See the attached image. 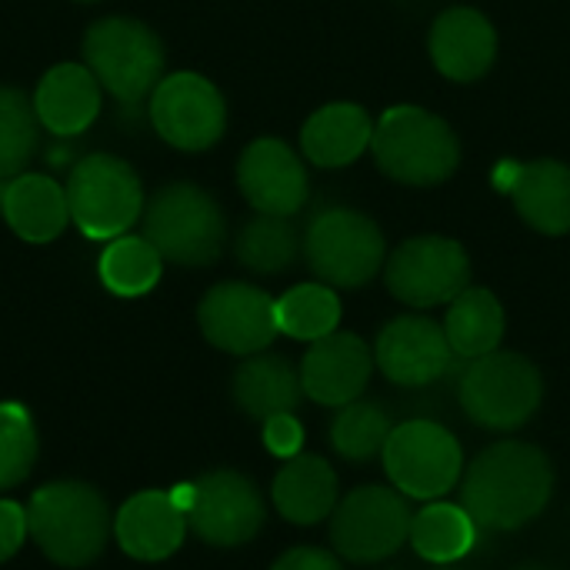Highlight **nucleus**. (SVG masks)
I'll list each match as a JSON object with an SVG mask.
<instances>
[{
    "label": "nucleus",
    "instance_id": "21",
    "mask_svg": "<svg viewBox=\"0 0 570 570\" xmlns=\"http://www.w3.org/2000/svg\"><path fill=\"white\" fill-rule=\"evenodd\" d=\"M33 110L40 117V127H47L53 137L70 140L97 120L100 83L87 70V63H57L40 77L33 90Z\"/></svg>",
    "mask_w": 570,
    "mask_h": 570
},
{
    "label": "nucleus",
    "instance_id": "10",
    "mask_svg": "<svg viewBox=\"0 0 570 570\" xmlns=\"http://www.w3.org/2000/svg\"><path fill=\"white\" fill-rule=\"evenodd\" d=\"M381 458L391 484L411 501H441L464 474L458 438L434 421L397 424Z\"/></svg>",
    "mask_w": 570,
    "mask_h": 570
},
{
    "label": "nucleus",
    "instance_id": "15",
    "mask_svg": "<svg viewBox=\"0 0 570 570\" xmlns=\"http://www.w3.org/2000/svg\"><path fill=\"white\" fill-rule=\"evenodd\" d=\"M374 364L397 387H428L451 371L454 351L444 324L421 314H404L377 334Z\"/></svg>",
    "mask_w": 570,
    "mask_h": 570
},
{
    "label": "nucleus",
    "instance_id": "28",
    "mask_svg": "<svg viewBox=\"0 0 570 570\" xmlns=\"http://www.w3.org/2000/svg\"><path fill=\"white\" fill-rule=\"evenodd\" d=\"M304 250V237L291 217L257 214L237 234V261L254 274H284Z\"/></svg>",
    "mask_w": 570,
    "mask_h": 570
},
{
    "label": "nucleus",
    "instance_id": "33",
    "mask_svg": "<svg viewBox=\"0 0 570 570\" xmlns=\"http://www.w3.org/2000/svg\"><path fill=\"white\" fill-rule=\"evenodd\" d=\"M37 461V428L27 407L3 401L0 404V491L27 481Z\"/></svg>",
    "mask_w": 570,
    "mask_h": 570
},
{
    "label": "nucleus",
    "instance_id": "24",
    "mask_svg": "<svg viewBox=\"0 0 570 570\" xmlns=\"http://www.w3.org/2000/svg\"><path fill=\"white\" fill-rule=\"evenodd\" d=\"M274 508L291 524H317L327 521L337 508V474L317 454L291 458L274 478Z\"/></svg>",
    "mask_w": 570,
    "mask_h": 570
},
{
    "label": "nucleus",
    "instance_id": "12",
    "mask_svg": "<svg viewBox=\"0 0 570 570\" xmlns=\"http://www.w3.org/2000/svg\"><path fill=\"white\" fill-rule=\"evenodd\" d=\"M150 124L177 150H207L227 130L224 94L200 73H170L150 94Z\"/></svg>",
    "mask_w": 570,
    "mask_h": 570
},
{
    "label": "nucleus",
    "instance_id": "23",
    "mask_svg": "<svg viewBox=\"0 0 570 570\" xmlns=\"http://www.w3.org/2000/svg\"><path fill=\"white\" fill-rule=\"evenodd\" d=\"M374 137V120L361 104L337 100L314 110L301 130L304 157L317 167H347L354 164Z\"/></svg>",
    "mask_w": 570,
    "mask_h": 570
},
{
    "label": "nucleus",
    "instance_id": "2",
    "mask_svg": "<svg viewBox=\"0 0 570 570\" xmlns=\"http://www.w3.org/2000/svg\"><path fill=\"white\" fill-rule=\"evenodd\" d=\"M371 150L377 167L407 187H434L454 177L461 164V140L454 127L414 104H397L384 110L374 124Z\"/></svg>",
    "mask_w": 570,
    "mask_h": 570
},
{
    "label": "nucleus",
    "instance_id": "38",
    "mask_svg": "<svg viewBox=\"0 0 570 570\" xmlns=\"http://www.w3.org/2000/svg\"><path fill=\"white\" fill-rule=\"evenodd\" d=\"M518 570H548V568H518Z\"/></svg>",
    "mask_w": 570,
    "mask_h": 570
},
{
    "label": "nucleus",
    "instance_id": "17",
    "mask_svg": "<svg viewBox=\"0 0 570 570\" xmlns=\"http://www.w3.org/2000/svg\"><path fill=\"white\" fill-rule=\"evenodd\" d=\"M371 371L374 351L357 334L334 331L307 347L301 361V387L324 407H344L364 394Z\"/></svg>",
    "mask_w": 570,
    "mask_h": 570
},
{
    "label": "nucleus",
    "instance_id": "7",
    "mask_svg": "<svg viewBox=\"0 0 570 570\" xmlns=\"http://www.w3.org/2000/svg\"><path fill=\"white\" fill-rule=\"evenodd\" d=\"M304 257L321 284L364 287L387 264V240L367 214L327 207L304 230Z\"/></svg>",
    "mask_w": 570,
    "mask_h": 570
},
{
    "label": "nucleus",
    "instance_id": "36",
    "mask_svg": "<svg viewBox=\"0 0 570 570\" xmlns=\"http://www.w3.org/2000/svg\"><path fill=\"white\" fill-rule=\"evenodd\" d=\"M271 570H344L341 561L324 551V548H291L287 554H281Z\"/></svg>",
    "mask_w": 570,
    "mask_h": 570
},
{
    "label": "nucleus",
    "instance_id": "40",
    "mask_svg": "<svg viewBox=\"0 0 570 570\" xmlns=\"http://www.w3.org/2000/svg\"><path fill=\"white\" fill-rule=\"evenodd\" d=\"M80 3H97V0H80Z\"/></svg>",
    "mask_w": 570,
    "mask_h": 570
},
{
    "label": "nucleus",
    "instance_id": "11",
    "mask_svg": "<svg viewBox=\"0 0 570 570\" xmlns=\"http://www.w3.org/2000/svg\"><path fill=\"white\" fill-rule=\"evenodd\" d=\"M384 284L407 307L451 304L471 287V257L451 237H411L387 257Z\"/></svg>",
    "mask_w": 570,
    "mask_h": 570
},
{
    "label": "nucleus",
    "instance_id": "19",
    "mask_svg": "<svg viewBox=\"0 0 570 570\" xmlns=\"http://www.w3.org/2000/svg\"><path fill=\"white\" fill-rule=\"evenodd\" d=\"M428 50L448 80L471 83L498 60V30L474 7H451L431 23Z\"/></svg>",
    "mask_w": 570,
    "mask_h": 570
},
{
    "label": "nucleus",
    "instance_id": "30",
    "mask_svg": "<svg viewBox=\"0 0 570 570\" xmlns=\"http://www.w3.org/2000/svg\"><path fill=\"white\" fill-rule=\"evenodd\" d=\"M341 324V297L327 284H297L277 301V331L294 341H321Z\"/></svg>",
    "mask_w": 570,
    "mask_h": 570
},
{
    "label": "nucleus",
    "instance_id": "25",
    "mask_svg": "<svg viewBox=\"0 0 570 570\" xmlns=\"http://www.w3.org/2000/svg\"><path fill=\"white\" fill-rule=\"evenodd\" d=\"M304 397L301 371L281 354H250L234 371V401L250 421H271L277 414H294Z\"/></svg>",
    "mask_w": 570,
    "mask_h": 570
},
{
    "label": "nucleus",
    "instance_id": "6",
    "mask_svg": "<svg viewBox=\"0 0 570 570\" xmlns=\"http://www.w3.org/2000/svg\"><path fill=\"white\" fill-rule=\"evenodd\" d=\"M458 397L474 424L488 431H518L538 414L544 377L524 354L491 351L464 367Z\"/></svg>",
    "mask_w": 570,
    "mask_h": 570
},
{
    "label": "nucleus",
    "instance_id": "18",
    "mask_svg": "<svg viewBox=\"0 0 570 570\" xmlns=\"http://www.w3.org/2000/svg\"><path fill=\"white\" fill-rule=\"evenodd\" d=\"M498 187L511 194L524 224L548 237L570 230V167L561 160L501 164L494 174Z\"/></svg>",
    "mask_w": 570,
    "mask_h": 570
},
{
    "label": "nucleus",
    "instance_id": "26",
    "mask_svg": "<svg viewBox=\"0 0 570 570\" xmlns=\"http://www.w3.org/2000/svg\"><path fill=\"white\" fill-rule=\"evenodd\" d=\"M444 334L454 357H484L501 347L504 337V307L484 287H468L448 304Z\"/></svg>",
    "mask_w": 570,
    "mask_h": 570
},
{
    "label": "nucleus",
    "instance_id": "29",
    "mask_svg": "<svg viewBox=\"0 0 570 570\" xmlns=\"http://www.w3.org/2000/svg\"><path fill=\"white\" fill-rule=\"evenodd\" d=\"M97 271H100V281L110 294L140 297V294L157 287L160 271H164V257L157 254V247L147 237L124 234L104 247Z\"/></svg>",
    "mask_w": 570,
    "mask_h": 570
},
{
    "label": "nucleus",
    "instance_id": "31",
    "mask_svg": "<svg viewBox=\"0 0 570 570\" xmlns=\"http://www.w3.org/2000/svg\"><path fill=\"white\" fill-rule=\"evenodd\" d=\"M394 424L391 414L374 401H351L331 424V444L344 461H374L384 454Z\"/></svg>",
    "mask_w": 570,
    "mask_h": 570
},
{
    "label": "nucleus",
    "instance_id": "3",
    "mask_svg": "<svg viewBox=\"0 0 570 570\" xmlns=\"http://www.w3.org/2000/svg\"><path fill=\"white\" fill-rule=\"evenodd\" d=\"M27 528L37 548L60 568H83L100 558L110 538L107 501L80 481L40 488L27 504Z\"/></svg>",
    "mask_w": 570,
    "mask_h": 570
},
{
    "label": "nucleus",
    "instance_id": "14",
    "mask_svg": "<svg viewBox=\"0 0 570 570\" xmlns=\"http://www.w3.org/2000/svg\"><path fill=\"white\" fill-rule=\"evenodd\" d=\"M267 521V508L254 481L237 471H214L194 481V504L187 524L204 544L240 548L257 538Z\"/></svg>",
    "mask_w": 570,
    "mask_h": 570
},
{
    "label": "nucleus",
    "instance_id": "27",
    "mask_svg": "<svg viewBox=\"0 0 570 570\" xmlns=\"http://www.w3.org/2000/svg\"><path fill=\"white\" fill-rule=\"evenodd\" d=\"M474 541H478V521L468 514V508L458 504L434 501L424 511H417L411 521V548L438 568L461 561L474 548Z\"/></svg>",
    "mask_w": 570,
    "mask_h": 570
},
{
    "label": "nucleus",
    "instance_id": "16",
    "mask_svg": "<svg viewBox=\"0 0 570 570\" xmlns=\"http://www.w3.org/2000/svg\"><path fill=\"white\" fill-rule=\"evenodd\" d=\"M237 184L257 214L294 217L307 200L304 160L277 137H261L237 160Z\"/></svg>",
    "mask_w": 570,
    "mask_h": 570
},
{
    "label": "nucleus",
    "instance_id": "35",
    "mask_svg": "<svg viewBox=\"0 0 570 570\" xmlns=\"http://www.w3.org/2000/svg\"><path fill=\"white\" fill-rule=\"evenodd\" d=\"M27 534V511L17 501H0V561L13 558Z\"/></svg>",
    "mask_w": 570,
    "mask_h": 570
},
{
    "label": "nucleus",
    "instance_id": "1",
    "mask_svg": "<svg viewBox=\"0 0 570 570\" xmlns=\"http://www.w3.org/2000/svg\"><path fill=\"white\" fill-rule=\"evenodd\" d=\"M554 494L548 454L524 441H501L478 454L464 474V508L478 528L518 531L531 524Z\"/></svg>",
    "mask_w": 570,
    "mask_h": 570
},
{
    "label": "nucleus",
    "instance_id": "32",
    "mask_svg": "<svg viewBox=\"0 0 570 570\" xmlns=\"http://www.w3.org/2000/svg\"><path fill=\"white\" fill-rule=\"evenodd\" d=\"M40 144L33 100L17 87H0V180L23 174Z\"/></svg>",
    "mask_w": 570,
    "mask_h": 570
},
{
    "label": "nucleus",
    "instance_id": "5",
    "mask_svg": "<svg viewBox=\"0 0 570 570\" xmlns=\"http://www.w3.org/2000/svg\"><path fill=\"white\" fill-rule=\"evenodd\" d=\"M144 237L180 267L214 264L227 240L217 200L197 184H167L144 204Z\"/></svg>",
    "mask_w": 570,
    "mask_h": 570
},
{
    "label": "nucleus",
    "instance_id": "8",
    "mask_svg": "<svg viewBox=\"0 0 570 570\" xmlns=\"http://www.w3.org/2000/svg\"><path fill=\"white\" fill-rule=\"evenodd\" d=\"M70 220L90 240L124 237L144 217V187L137 170L114 154H90L70 167Z\"/></svg>",
    "mask_w": 570,
    "mask_h": 570
},
{
    "label": "nucleus",
    "instance_id": "4",
    "mask_svg": "<svg viewBox=\"0 0 570 570\" xmlns=\"http://www.w3.org/2000/svg\"><path fill=\"white\" fill-rule=\"evenodd\" d=\"M83 63L124 110H137L164 80V43L134 17H104L83 37Z\"/></svg>",
    "mask_w": 570,
    "mask_h": 570
},
{
    "label": "nucleus",
    "instance_id": "22",
    "mask_svg": "<svg viewBox=\"0 0 570 570\" xmlns=\"http://www.w3.org/2000/svg\"><path fill=\"white\" fill-rule=\"evenodd\" d=\"M10 230L27 244H50L70 220L67 187L43 174H17L7 180L3 210Z\"/></svg>",
    "mask_w": 570,
    "mask_h": 570
},
{
    "label": "nucleus",
    "instance_id": "34",
    "mask_svg": "<svg viewBox=\"0 0 570 570\" xmlns=\"http://www.w3.org/2000/svg\"><path fill=\"white\" fill-rule=\"evenodd\" d=\"M264 444H267L271 454H277L284 461L297 458L301 448H304V428H301V421L294 414H277V417L264 421Z\"/></svg>",
    "mask_w": 570,
    "mask_h": 570
},
{
    "label": "nucleus",
    "instance_id": "13",
    "mask_svg": "<svg viewBox=\"0 0 570 570\" xmlns=\"http://www.w3.org/2000/svg\"><path fill=\"white\" fill-rule=\"evenodd\" d=\"M204 337L237 357L261 354L271 347L277 331V301L254 284L227 281L204 294L197 307Z\"/></svg>",
    "mask_w": 570,
    "mask_h": 570
},
{
    "label": "nucleus",
    "instance_id": "9",
    "mask_svg": "<svg viewBox=\"0 0 570 570\" xmlns=\"http://www.w3.org/2000/svg\"><path fill=\"white\" fill-rule=\"evenodd\" d=\"M411 508L397 488H357L331 514V544L344 561L377 564L411 541Z\"/></svg>",
    "mask_w": 570,
    "mask_h": 570
},
{
    "label": "nucleus",
    "instance_id": "20",
    "mask_svg": "<svg viewBox=\"0 0 570 570\" xmlns=\"http://www.w3.org/2000/svg\"><path fill=\"white\" fill-rule=\"evenodd\" d=\"M187 528H190L187 514L174 504L170 491L134 494L114 521V534H117L120 548L137 561L170 558L184 544Z\"/></svg>",
    "mask_w": 570,
    "mask_h": 570
},
{
    "label": "nucleus",
    "instance_id": "37",
    "mask_svg": "<svg viewBox=\"0 0 570 570\" xmlns=\"http://www.w3.org/2000/svg\"><path fill=\"white\" fill-rule=\"evenodd\" d=\"M3 194H7V180H0V210H3Z\"/></svg>",
    "mask_w": 570,
    "mask_h": 570
},
{
    "label": "nucleus",
    "instance_id": "39",
    "mask_svg": "<svg viewBox=\"0 0 570 570\" xmlns=\"http://www.w3.org/2000/svg\"><path fill=\"white\" fill-rule=\"evenodd\" d=\"M434 570H458V568H448V564H444V568H434Z\"/></svg>",
    "mask_w": 570,
    "mask_h": 570
}]
</instances>
